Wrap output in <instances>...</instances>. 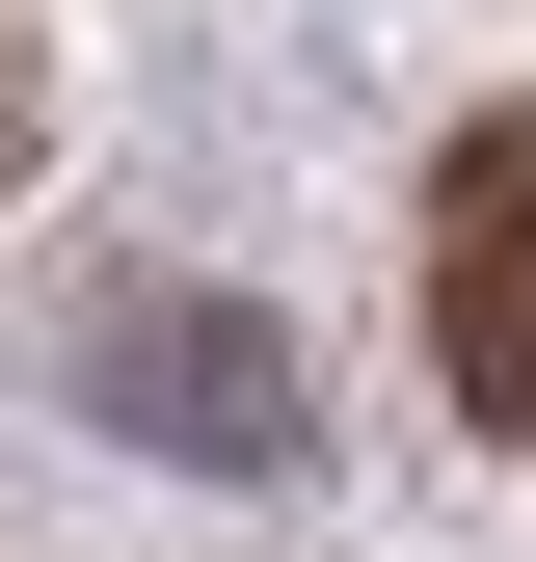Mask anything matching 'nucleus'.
<instances>
[{
    "label": "nucleus",
    "mask_w": 536,
    "mask_h": 562,
    "mask_svg": "<svg viewBox=\"0 0 536 562\" xmlns=\"http://www.w3.org/2000/svg\"><path fill=\"white\" fill-rule=\"evenodd\" d=\"M54 161V81H27V27H0V188H27Z\"/></svg>",
    "instance_id": "7ed1b4c3"
},
{
    "label": "nucleus",
    "mask_w": 536,
    "mask_h": 562,
    "mask_svg": "<svg viewBox=\"0 0 536 562\" xmlns=\"http://www.w3.org/2000/svg\"><path fill=\"white\" fill-rule=\"evenodd\" d=\"M81 402H108L134 456H188V482H295V429H322L295 348H268L242 295H188V268H161V295H134V268L81 295Z\"/></svg>",
    "instance_id": "f257e3e1"
},
{
    "label": "nucleus",
    "mask_w": 536,
    "mask_h": 562,
    "mask_svg": "<svg viewBox=\"0 0 536 562\" xmlns=\"http://www.w3.org/2000/svg\"><path fill=\"white\" fill-rule=\"evenodd\" d=\"M429 375H456V429L536 456V108H483L429 161Z\"/></svg>",
    "instance_id": "f03ea898"
}]
</instances>
